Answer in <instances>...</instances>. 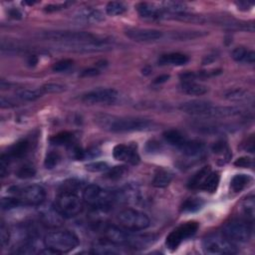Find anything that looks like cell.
<instances>
[{"label":"cell","instance_id":"obj_1","mask_svg":"<svg viewBox=\"0 0 255 255\" xmlns=\"http://www.w3.org/2000/svg\"><path fill=\"white\" fill-rule=\"evenodd\" d=\"M96 124L103 129L113 132H129L150 130L155 128V124L144 118L116 117L110 115H99L95 118Z\"/></svg>","mask_w":255,"mask_h":255},{"label":"cell","instance_id":"obj_2","mask_svg":"<svg viewBox=\"0 0 255 255\" xmlns=\"http://www.w3.org/2000/svg\"><path fill=\"white\" fill-rule=\"evenodd\" d=\"M79 237L70 230H58L47 233L44 245L53 253H68L78 247Z\"/></svg>","mask_w":255,"mask_h":255},{"label":"cell","instance_id":"obj_3","mask_svg":"<svg viewBox=\"0 0 255 255\" xmlns=\"http://www.w3.org/2000/svg\"><path fill=\"white\" fill-rule=\"evenodd\" d=\"M8 192L18 197L23 205L29 206H39L46 198V191L44 187L39 184L12 186L9 188Z\"/></svg>","mask_w":255,"mask_h":255},{"label":"cell","instance_id":"obj_4","mask_svg":"<svg viewBox=\"0 0 255 255\" xmlns=\"http://www.w3.org/2000/svg\"><path fill=\"white\" fill-rule=\"evenodd\" d=\"M116 198L113 192L105 190L97 184H89L83 190L84 201L98 210H106Z\"/></svg>","mask_w":255,"mask_h":255},{"label":"cell","instance_id":"obj_5","mask_svg":"<svg viewBox=\"0 0 255 255\" xmlns=\"http://www.w3.org/2000/svg\"><path fill=\"white\" fill-rule=\"evenodd\" d=\"M45 40L65 43L67 46L87 43L96 40L98 37L84 31H47L40 35Z\"/></svg>","mask_w":255,"mask_h":255},{"label":"cell","instance_id":"obj_6","mask_svg":"<svg viewBox=\"0 0 255 255\" xmlns=\"http://www.w3.org/2000/svg\"><path fill=\"white\" fill-rule=\"evenodd\" d=\"M54 207L64 218H72L81 213L83 202L75 192L64 190L57 197Z\"/></svg>","mask_w":255,"mask_h":255},{"label":"cell","instance_id":"obj_7","mask_svg":"<svg viewBox=\"0 0 255 255\" xmlns=\"http://www.w3.org/2000/svg\"><path fill=\"white\" fill-rule=\"evenodd\" d=\"M222 234L230 241L245 243L249 241L252 234L251 223L245 219H234L226 223Z\"/></svg>","mask_w":255,"mask_h":255},{"label":"cell","instance_id":"obj_8","mask_svg":"<svg viewBox=\"0 0 255 255\" xmlns=\"http://www.w3.org/2000/svg\"><path fill=\"white\" fill-rule=\"evenodd\" d=\"M118 220L120 224L128 231H139L146 229L150 220L148 216L138 210L135 209H125L118 215Z\"/></svg>","mask_w":255,"mask_h":255},{"label":"cell","instance_id":"obj_9","mask_svg":"<svg viewBox=\"0 0 255 255\" xmlns=\"http://www.w3.org/2000/svg\"><path fill=\"white\" fill-rule=\"evenodd\" d=\"M202 249L207 254H234L237 252L236 245L223 234H212L205 237L202 241Z\"/></svg>","mask_w":255,"mask_h":255},{"label":"cell","instance_id":"obj_10","mask_svg":"<svg viewBox=\"0 0 255 255\" xmlns=\"http://www.w3.org/2000/svg\"><path fill=\"white\" fill-rule=\"evenodd\" d=\"M197 229L198 223L196 221H188L182 223L167 235L165 240L166 247L171 251L175 250L182 243V241L195 234Z\"/></svg>","mask_w":255,"mask_h":255},{"label":"cell","instance_id":"obj_11","mask_svg":"<svg viewBox=\"0 0 255 255\" xmlns=\"http://www.w3.org/2000/svg\"><path fill=\"white\" fill-rule=\"evenodd\" d=\"M119 99V93L112 88H102L86 93L82 97V101L88 105H112Z\"/></svg>","mask_w":255,"mask_h":255},{"label":"cell","instance_id":"obj_12","mask_svg":"<svg viewBox=\"0 0 255 255\" xmlns=\"http://www.w3.org/2000/svg\"><path fill=\"white\" fill-rule=\"evenodd\" d=\"M125 34L128 38L135 42H153L163 37V33L161 31L150 28H127L125 30Z\"/></svg>","mask_w":255,"mask_h":255},{"label":"cell","instance_id":"obj_13","mask_svg":"<svg viewBox=\"0 0 255 255\" xmlns=\"http://www.w3.org/2000/svg\"><path fill=\"white\" fill-rule=\"evenodd\" d=\"M113 156L117 160L125 161L132 165H135L139 162V155L134 145H127L123 143L117 144L113 149Z\"/></svg>","mask_w":255,"mask_h":255},{"label":"cell","instance_id":"obj_14","mask_svg":"<svg viewBox=\"0 0 255 255\" xmlns=\"http://www.w3.org/2000/svg\"><path fill=\"white\" fill-rule=\"evenodd\" d=\"M212 104L203 100H192L185 103H182L179 106V110L185 114L197 116V117H206L209 109Z\"/></svg>","mask_w":255,"mask_h":255},{"label":"cell","instance_id":"obj_15","mask_svg":"<svg viewBox=\"0 0 255 255\" xmlns=\"http://www.w3.org/2000/svg\"><path fill=\"white\" fill-rule=\"evenodd\" d=\"M104 234L107 240L122 247H128L131 237L128 230L126 229L125 231L117 226H107L104 229Z\"/></svg>","mask_w":255,"mask_h":255},{"label":"cell","instance_id":"obj_16","mask_svg":"<svg viewBox=\"0 0 255 255\" xmlns=\"http://www.w3.org/2000/svg\"><path fill=\"white\" fill-rule=\"evenodd\" d=\"M74 18L77 21L86 24H98L105 20V16L102 11L91 7L79 10Z\"/></svg>","mask_w":255,"mask_h":255},{"label":"cell","instance_id":"obj_17","mask_svg":"<svg viewBox=\"0 0 255 255\" xmlns=\"http://www.w3.org/2000/svg\"><path fill=\"white\" fill-rule=\"evenodd\" d=\"M136 10L138 15L147 20H159L162 19L163 11L161 8L155 6L154 4L147 2H140L136 5Z\"/></svg>","mask_w":255,"mask_h":255},{"label":"cell","instance_id":"obj_18","mask_svg":"<svg viewBox=\"0 0 255 255\" xmlns=\"http://www.w3.org/2000/svg\"><path fill=\"white\" fill-rule=\"evenodd\" d=\"M178 148L184 155L189 157H195L203 153L205 149V144L202 141H199L196 139H192V140L185 139L184 142Z\"/></svg>","mask_w":255,"mask_h":255},{"label":"cell","instance_id":"obj_19","mask_svg":"<svg viewBox=\"0 0 255 255\" xmlns=\"http://www.w3.org/2000/svg\"><path fill=\"white\" fill-rule=\"evenodd\" d=\"M40 217L42 222L50 227H57L62 224L63 216L58 212L55 207H51L48 209H44L40 213Z\"/></svg>","mask_w":255,"mask_h":255},{"label":"cell","instance_id":"obj_20","mask_svg":"<svg viewBox=\"0 0 255 255\" xmlns=\"http://www.w3.org/2000/svg\"><path fill=\"white\" fill-rule=\"evenodd\" d=\"M172 179H173V173L169 169L159 167L154 172V175L152 178V185L157 188H164L169 185Z\"/></svg>","mask_w":255,"mask_h":255},{"label":"cell","instance_id":"obj_21","mask_svg":"<svg viewBox=\"0 0 255 255\" xmlns=\"http://www.w3.org/2000/svg\"><path fill=\"white\" fill-rule=\"evenodd\" d=\"M28 149H29V141L27 139H22V140L15 142L8 149V151L5 152V154L11 161H13L15 159L24 157L26 155V153L28 152Z\"/></svg>","mask_w":255,"mask_h":255},{"label":"cell","instance_id":"obj_22","mask_svg":"<svg viewBox=\"0 0 255 255\" xmlns=\"http://www.w3.org/2000/svg\"><path fill=\"white\" fill-rule=\"evenodd\" d=\"M188 57L181 53H170L159 57L158 64L161 66H183L188 62Z\"/></svg>","mask_w":255,"mask_h":255},{"label":"cell","instance_id":"obj_23","mask_svg":"<svg viewBox=\"0 0 255 255\" xmlns=\"http://www.w3.org/2000/svg\"><path fill=\"white\" fill-rule=\"evenodd\" d=\"M122 248H124V247L119 246V245L105 239L104 241H101L98 244H96L93 247L92 252L96 253V254H120V253H124Z\"/></svg>","mask_w":255,"mask_h":255},{"label":"cell","instance_id":"obj_24","mask_svg":"<svg viewBox=\"0 0 255 255\" xmlns=\"http://www.w3.org/2000/svg\"><path fill=\"white\" fill-rule=\"evenodd\" d=\"M181 90L190 96H202L208 92V88L195 81H182Z\"/></svg>","mask_w":255,"mask_h":255},{"label":"cell","instance_id":"obj_25","mask_svg":"<svg viewBox=\"0 0 255 255\" xmlns=\"http://www.w3.org/2000/svg\"><path fill=\"white\" fill-rule=\"evenodd\" d=\"M224 99L230 102H248L253 99L252 93L244 89H233L224 93Z\"/></svg>","mask_w":255,"mask_h":255},{"label":"cell","instance_id":"obj_26","mask_svg":"<svg viewBox=\"0 0 255 255\" xmlns=\"http://www.w3.org/2000/svg\"><path fill=\"white\" fill-rule=\"evenodd\" d=\"M211 172V167L209 165L201 167L199 170H197L188 180L187 187L189 189H199L207 175Z\"/></svg>","mask_w":255,"mask_h":255},{"label":"cell","instance_id":"obj_27","mask_svg":"<svg viewBox=\"0 0 255 255\" xmlns=\"http://www.w3.org/2000/svg\"><path fill=\"white\" fill-rule=\"evenodd\" d=\"M211 150L215 155L218 156V160L220 159L221 163L227 162L232 155L227 142L224 141L223 139H220V140H217L216 142H214L211 146Z\"/></svg>","mask_w":255,"mask_h":255},{"label":"cell","instance_id":"obj_28","mask_svg":"<svg viewBox=\"0 0 255 255\" xmlns=\"http://www.w3.org/2000/svg\"><path fill=\"white\" fill-rule=\"evenodd\" d=\"M231 57L236 62H244L247 64H253L255 61V53L245 47H236L231 53Z\"/></svg>","mask_w":255,"mask_h":255},{"label":"cell","instance_id":"obj_29","mask_svg":"<svg viewBox=\"0 0 255 255\" xmlns=\"http://www.w3.org/2000/svg\"><path fill=\"white\" fill-rule=\"evenodd\" d=\"M160 8L166 13L177 14L188 12L190 7L181 1H163L160 3Z\"/></svg>","mask_w":255,"mask_h":255},{"label":"cell","instance_id":"obj_30","mask_svg":"<svg viewBox=\"0 0 255 255\" xmlns=\"http://www.w3.org/2000/svg\"><path fill=\"white\" fill-rule=\"evenodd\" d=\"M44 95V92L41 88L38 89H29L22 88L16 91V96L18 99L26 102H33L40 99Z\"/></svg>","mask_w":255,"mask_h":255},{"label":"cell","instance_id":"obj_31","mask_svg":"<svg viewBox=\"0 0 255 255\" xmlns=\"http://www.w3.org/2000/svg\"><path fill=\"white\" fill-rule=\"evenodd\" d=\"M219 181H220L219 173L217 171H211L207 175V177L205 178V180L203 181V183L201 184L199 189L207 191L209 193H213L217 190V187L219 185Z\"/></svg>","mask_w":255,"mask_h":255},{"label":"cell","instance_id":"obj_32","mask_svg":"<svg viewBox=\"0 0 255 255\" xmlns=\"http://www.w3.org/2000/svg\"><path fill=\"white\" fill-rule=\"evenodd\" d=\"M251 181H252V178H251L250 175L240 173V174H236L232 177L231 182H230V186H231V188L234 192H240L246 186H248V184Z\"/></svg>","mask_w":255,"mask_h":255},{"label":"cell","instance_id":"obj_33","mask_svg":"<svg viewBox=\"0 0 255 255\" xmlns=\"http://www.w3.org/2000/svg\"><path fill=\"white\" fill-rule=\"evenodd\" d=\"M254 208H255V202H254L253 195H249L242 200L241 211H242L243 215L245 216V220L249 221L250 223L254 219Z\"/></svg>","mask_w":255,"mask_h":255},{"label":"cell","instance_id":"obj_34","mask_svg":"<svg viewBox=\"0 0 255 255\" xmlns=\"http://www.w3.org/2000/svg\"><path fill=\"white\" fill-rule=\"evenodd\" d=\"M204 204V201L201 198L198 197H190L183 201V203L180 206V210L185 213H192L196 212L199 209L202 208Z\"/></svg>","mask_w":255,"mask_h":255},{"label":"cell","instance_id":"obj_35","mask_svg":"<svg viewBox=\"0 0 255 255\" xmlns=\"http://www.w3.org/2000/svg\"><path fill=\"white\" fill-rule=\"evenodd\" d=\"M75 136L73 132L71 131H61L55 135H53L50 138V141L52 144L55 145H68L70 146L71 144L74 143Z\"/></svg>","mask_w":255,"mask_h":255},{"label":"cell","instance_id":"obj_36","mask_svg":"<svg viewBox=\"0 0 255 255\" xmlns=\"http://www.w3.org/2000/svg\"><path fill=\"white\" fill-rule=\"evenodd\" d=\"M163 137L166 142L176 147H179L186 139L183 134L177 129H168L163 132Z\"/></svg>","mask_w":255,"mask_h":255},{"label":"cell","instance_id":"obj_37","mask_svg":"<svg viewBox=\"0 0 255 255\" xmlns=\"http://www.w3.org/2000/svg\"><path fill=\"white\" fill-rule=\"evenodd\" d=\"M127 11V6L123 2L112 1L106 6V12L110 16H120Z\"/></svg>","mask_w":255,"mask_h":255},{"label":"cell","instance_id":"obj_38","mask_svg":"<svg viewBox=\"0 0 255 255\" xmlns=\"http://www.w3.org/2000/svg\"><path fill=\"white\" fill-rule=\"evenodd\" d=\"M205 32L202 31H176L173 32L171 34V39H175V40H190V39H194L200 36L205 35Z\"/></svg>","mask_w":255,"mask_h":255},{"label":"cell","instance_id":"obj_39","mask_svg":"<svg viewBox=\"0 0 255 255\" xmlns=\"http://www.w3.org/2000/svg\"><path fill=\"white\" fill-rule=\"evenodd\" d=\"M128 167L125 165H116L107 171L106 176L111 180H119L128 173Z\"/></svg>","mask_w":255,"mask_h":255},{"label":"cell","instance_id":"obj_40","mask_svg":"<svg viewBox=\"0 0 255 255\" xmlns=\"http://www.w3.org/2000/svg\"><path fill=\"white\" fill-rule=\"evenodd\" d=\"M23 205L21 200L16 197V196H7V197H2L1 199V208L3 210H10L13 208H17L19 206Z\"/></svg>","mask_w":255,"mask_h":255},{"label":"cell","instance_id":"obj_41","mask_svg":"<svg viewBox=\"0 0 255 255\" xmlns=\"http://www.w3.org/2000/svg\"><path fill=\"white\" fill-rule=\"evenodd\" d=\"M36 174V169L33 165L31 164H24L21 167L18 168V170L16 171V175L19 178L22 179H27V178H31Z\"/></svg>","mask_w":255,"mask_h":255},{"label":"cell","instance_id":"obj_42","mask_svg":"<svg viewBox=\"0 0 255 255\" xmlns=\"http://www.w3.org/2000/svg\"><path fill=\"white\" fill-rule=\"evenodd\" d=\"M86 169L91 172H105L110 169L109 164L106 161H93L86 164Z\"/></svg>","mask_w":255,"mask_h":255},{"label":"cell","instance_id":"obj_43","mask_svg":"<svg viewBox=\"0 0 255 255\" xmlns=\"http://www.w3.org/2000/svg\"><path fill=\"white\" fill-rule=\"evenodd\" d=\"M61 160V156L58 152H55V151H51L49 152L46 157H45V160H44V165L46 168L48 169H52L54 168L56 165H58V163L60 162Z\"/></svg>","mask_w":255,"mask_h":255},{"label":"cell","instance_id":"obj_44","mask_svg":"<svg viewBox=\"0 0 255 255\" xmlns=\"http://www.w3.org/2000/svg\"><path fill=\"white\" fill-rule=\"evenodd\" d=\"M74 64V61L71 59H63L58 61L57 63H55L52 67L53 72L56 73H62V72H66L68 71Z\"/></svg>","mask_w":255,"mask_h":255},{"label":"cell","instance_id":"obj_45","mask_svg":"<svg viewBox=\"0 0 255 255\" xmlns=\"http://www.w3.org/2000/svg\"><path fill=\"white\" fill-rule=\"evenodd\" d=\"M44 94H59L65 91V87L56 83H48L41 87Z\"/></svg>","mask_w":255,"mask_h":255},{"label":"cell","instance_id":"obj_46","mask_svg":"<svg viewBox=\"0 0 255 255\" xmlns=\"http://www.w3.org/2000/svg\"><path fill=\"white\" fill-rule=\"evenodd\" d=\"M10 237H11V235H10L8 226L4 222H2L0 225V242H1L2 248L6 247L9 244Z\"/></svg>","mask_w":255,"mask_h":255},{"label":"cell","instance_id":"obj_47","mask_svg":"<svg viewBox=\"0 0 255 255\" xmlns=\"http://www.w3.org/2000/svg\"><path fill=\"white\" fill-rule=\"evenodd\" d=\"M234 165L237 167H243V168L251 167L253 165V159L249 156H241L235 160Z\"/></svg>","mask_w":255,"mask_h":255},{"label":"cell","instance_id":"obj_48","mask_svg":"<svg viewBox=\"0 0 255 255\" xmlns=\"http://www.w3.org/2000/svg\"><path fill=\"white\" fill-rule=\"evenodd\" d=\"M243 148L249 152H254V136L251 134L247 137L246 141L243 143Z\"/></svg>","mask_w":255,"mask_h":255},{"label":"cell","instance_id":"obj_49","mask_svg":"<svg viewBox=\"0 0 255 255\" xmlns=\"http://www.w3.org/2000/svg\"><path fill=\"white\" fill-rule=\"evenodd\" d=\"M100 74V69L99 68H88L84 70L81 74V77H94Z\"/></svg>","mask_w":255,"mask_h":255},{"label":"cell","instance_id":"obj_50","mask_svg":"<svg viewBox=\"0 0 255 255\" xmlns=\"http://www.w3.org/2000/svg\"><path fill=\"white\" fill-rule=\"evenodd\" d=\"M0 106H1L2 109H9V108L14 107L15 104H14V102L12 100L2 96L1 99H0Z\"/></svg>","mask_w":255,"mask_h":255},{"label":"cell","instance_id":"obj_51","mask_svg":"<svg viewBox=\"0 0 255 255\" xmlns=\"http://www.w3.org/2000/svg\"><path fill=\"white\" fill-rule=\"evenodd\" d=\"M159 148H160L159 142L154 141V140H150V141H148L147 144H146V150H147L148 152L159 151Z\"/></svg>","mask_w":255,"mask_h":255},{"label":"cell","instance_id":"obj_52","mask_svg":"<svg viewBox=\"0 0 255 255\" xmlns=\"http://www.w3.org/2000/svg\"><path fill=\"white\" fill-rule=\"evenodd\" d=\"M168 79H169V75H160L154 79L153 83L154 84H162V83H165L166 81H168Z\"/></svg>","mask_w":255,"mask_h":255},{"label":"cell","instance_id":"obj_53","mask_svg":"<svg viewBox=\"0 0 255 255\" xmlns=\"http://www.w3.org/2000/svg\"><path fill=\"white\" fill-rule=\"evenodd\" d=\"M9 15L13 19H21L22 18V14H21V12L18 9H11V10H9Z\"/></svg>","mask_w":255,"mask_h":255},{"label":"cell","instance_id":"obj_54","mask_svg":"<svg viewBox=\"0 0 255 255\" xmlns=\"http://www.w3.org/2000/svg\"><path fill=\"white\" fill-rule=\"evenodd\" d=\"M235 4L238 6V9H241V7H243L244 10L249 9V7H251L253 5V3H251V2H236Z\"/></svg>","mask_w":255,"mask_h":255},{"label":"cell","instance_id":"obj_55","mask_svg":"<svg viewBox=\"0 0 255 255\" xmlns=\"http://www.w3.org/2000/svg\"><path fill=\"white\" fill-rule=\"evenodd\" d=\"M37 62H38V58H37L35 55L30 56L29 59H28V64H29V66H35V65L37 64Z\"/></svg>","mask_w":255,"mask_h":255}]
</instances>
